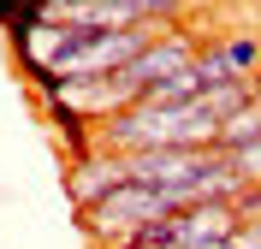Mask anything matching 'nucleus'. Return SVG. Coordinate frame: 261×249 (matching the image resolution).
Returning a JSON list of instances; mask_svg holds the SVG:
<instances>
[{
  "label": "nucleus",
  "mask_w": 261,
  "mask_h": 249,
  "mask_svg": "<svg viewBox=\"0 0 261 249\" xmlns=\"http://www.w3.org/2000/svg\"><path fill=\"white\" fill-rule=\"evenodd\" d=\"M178 208L172 196H161V190H148V184H119L113 196H101L95 208H77V226H83V237L89 243H101V249H125L130 237L143 232V226H154V219H166Z\"/></svg>",
  "instance_id": "f257e3e1"
},
{
  "label": "nucleus",
  "mask_w": 261,
  "mask_h": 249,
  "mask_svg": "<svg viewBox=\"0 0 261 249\" xmlns=\"http://www.w3.org/2000/svg\"><path fill=\"white\" fill-rule=\"evenodd\" d=\"M119 184H130V166L119 149H89L71 160V172H65V196H71V208H95L101 196H113Z\"/></svg>",
  "instance_id": "f03ea898"
},
{
  "label": "nucleus",
  "mask_w": 261,
  "mask_h": 249,
  "mask_svg": "<svg viewBox=\"0 0 261 249\" xmlns=\"http://www.w3.org/2000/svg\"><path fill=\"white\" fill-rule=\"evenodd\" d=\"M214 48H220V60H226L231 77H261V36H255V30H244V36H220Z\"/></svg>",
  "instance_id": "7ed1b4c3"
},
{
  "label": "nucleus",
  "mask_w": 261,
  "mask_h": 249,
  "mask_svg": "<svg viewBox=\"0 0 261 249\" xmlns=\"http://www.w3.org/2000/svg\"><path fill=\"white\" fill-rule=\"evenodd\" d=\"M48 18V0H0V30L6 36H24Z\"/></svg>",
  "instance_id": "20e7f679"
}]
</instances>
